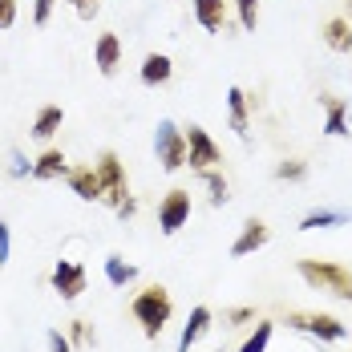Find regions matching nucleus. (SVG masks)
<instances>
[{"label": "nucleus", "instance_id": "nucleus-1", "mask_svg": "<svg viewBox=\"0 0 352 352\" xmlns=\"http://www.w3.org/2000/svg\"><path fill=\"white\" fill-rule=\"evenodd\" d=\"M130 312H134V320L142 324V336H146V340H158L162 328L175 316V300H170V292H166L162 283H146V287L134 292Z\"/></svg>", "mask_w": 352, "mask_h": 352}, {"label": "nucleus", "instance_id": "nucleus-2", "mask_svg": "<svg viewBox=\"0 0 352 352\" xmlns=\"http://www.w3.org/2000/svg\"><path fill=\"white\" fill-rule=\"evenodd\" d=\"M296 272H300V280L308 283V287L328 292V296L352 304V267L336 263V259H300Z\"/></svg>", "mask_w": 352, "mask_h": 352}, {"label": "nucleus", "instance_id": "nucleus-3", "mask_svg": "<svg viewBox=\"0 0 352 352\" xmlns=\"http://www.w3.org/2000/svg\"><path fill=\"white\" fill-rule=\"evenodd\" d=\"M283 324H287V328H296V332L316 336L320 344L349 340V324H344V320H336L332 312H287V320H283Z\"/></svg>", "mask_w": 352, "mask_h": 352}, {"label": "nucleus", "instance_id": "nucleus-4", "mask_svg": "<svg viewBox=\"0 0 352 352\" xmlns=\"http://www.w3.org/2000/svg\"><path fill=\"white\" fill-rule=\"evenodd\" d=\"M154 154H158V162H162L166 175L182 170L186 166V130H178L170 118H162L158 130H154Z\"/></svg>", "mask_w": 352, "mask_h": 352}, {"label": "nucleus", "instance_id": "nucleus-5", "mask_svg": "<svg viewBox=\"0 0 352 352\" xmlns=\"http://www.w3.org/2000/svg\"><path fill=\"white\" fill-rule=\"evenodd\" d=\"M94 166H98L102 190H106V199H102V203H106L109 211H118V207L130 199V182H126V166H122V158H118L113 150H102Z\"/></svg>", "mask_w": 352, "mask_h": 352}, {"label": "nucleus", "instance_id": "nucleus-6", "mask_svg": "<svg viewBox=\"0 0 352 352\" xmlns=\"http://www.w3.org/2000/svg\"><path fill=\"white\" fill-rule=\"evenodd\" d=\"M186 166H190L195 175L223 166V150H219V142H214L203 126H186Z\"/></svg>", "mask_w": 352, "mask_h": 352}, {"label": "nucleus", "instance_id": "nucleus-7", "mask_svg": "<svg viewBox=\"0 0 352 352\" xmlns=\"http://www.w3.org/2000/svg\"><path fill=\"white\" fill-rule=\"evenodd\" d=\"M186 223H190V190L175 186V190H166V199L158 203V231H162V235H178Z\"/></svg>", "mask_w": 352, "mask_h": 352}, {"label": "nucleus", "instance_id": "nucleus-8", "mask_svg": "<svg viewBox=\"0 0 352 352\" xmlns=\"http://www.w3.org/2000/svg\"><path fill=\"white\" fill-rule=\"evenodd\" d=\"M53 292L61 296V300H77L81 292H85V267L81 263H73V259H57V267H53Z\"/></svg>", "mask_w": 352, "mask_h": 352}, {"label": "nucleus", "instance_id": "nucleus-9", "mask_svg": "<svg viewBox=\"0 0 352 352\" xmlns=\"http://www.w3.org/2000/svg\"><path fill=\"white\" fill-rule=\"evenodd\" d=\"M65 182H69V190L81 199V203H102V199H106L102 178H98V166H94V162H89V166H69Z\"/></svg>", "mask_w": 352, "mask_h": 352}, {"label": "nucleus", "instance_id": "nucleus-10", "mask_svg": "<svg viewBox=\"0 0 352 352\" xmlns=\"http://www.w3.org/2000/svg\"><path fill=\"white\" fill-rule=\"evenodd\" d=\"M214 324V312L207 308V304H199V308H190V316H186V324H182V332H178V352H190L207 332H211Z\"/></svg>", "mask_w": 352, "mask_h": 352}, {"label": "nucleus", "instance_id": "nucleus-11", "mask_svg": "<svg viewBox=\"0 0 352 352\" xmlns=\"http://www.w3.org/2000/svg\"><path fill=\"white\" fill-rule=\"evenodd\" d=\"M267 239H272V227H267L263 219L251 214V219L243 223V231H239V239L231 243V255H235V259H247V255H255L259 247L267 243Z\"/></svg>", "mask_w": 352, "mask_h": 352}, {"label": "nucleus", "instance_id": "nucleus-12", "mask_svg": "<svg viewBox=\"0 0 352 352\" xmlns=\"http://www.w3.org/2000/svg\"><path fill=\"white\" fill-rule=\"evenodd\" d=\"M195 21L207 33H227L231 29V4L227 0H195Z\"/></svg>", "mask_w": 352, "mask_h": 352}, {"label": "nucleus", "instance_id": "nucleus-13", "mask_svg": "<svg viewBox=\"0 0 352 352\" xmlns=\"http://www.w3.org/2000/svg\"><path fill=\"white\" fill-rule=\"evenodd\" d=\"M94 65H98L102 77H113L122 69V41H118V33H102L94 41Z\"/></svg>", "mask_w": 352, "mask_h": 352}, {"label": "nucleus", "instance_id": "nucleus-14", "mask_svg": "<svg viewBox=\"0 0 352 352\" xmlns=\"http://www.w3.org/2000/svg\"><path fill=\"white\" fill-rule=\"evenodd\" d=\"M65 175H69V158H65V150L45 146V150L36 154V162H33V178L36 182H53V178H65Z\"/></svg>", "mask_w": 352, "mask_h": 352}, {"label": "nucleus", "instance_id": "nucleus-15", "mask_svg": "<svg viewBox=\"0 0 352 352\" xmlns=\"http://www.w3.org/2000/svg\"><path fill=\"white\" fill-rule=\"evenodd\" d=\"M247 113H251V98H247L239 85H231V89H227V118H231V130L243 142H251V118H247Z\"/></svg>", "mask_w": 352, "mask_h": 352}, {"label": "nucleus", "instance_id": "nucleus-16", "mask_svg": "<svg viewBox=\"0 0 352 352\" xmlns=\"http://www.w3.org/2000/svg\"><path fill=\"white\" fill-rule=\"evenodd\" d=\"M320 41L332 49V53H352V21L349 16H328L320 25Z\"/></svg>", "mask_w": 352, "mask_h": 352}, {"label": "nucleus", "instance_id": "nucleus-17", "mask_svg": "<svg viewBox=\"0 0 352 352\" xmlns=\"http://www.w3.org/2000/svg\"><path fill=\"white\" fill-rule=\"evenodd\" d=\"M324 106V134L328 138H349V102L344 98H320Z\"/></svg>", "mask_w": 352, "mask_h": 352}, {"label": "nucleus", "instance_id": "nucleus-18", "mask_svg": "<svg viewBox=\"0 0 352 352\" xmlns=\"http://www.w3.org/2000/svg\"><path fill=\"white\" fill-rule=\"evenodd\" d=\"M170 77H175V61H170L166 53H146V61H142V85L158 89V85H166Z\"/></svg>", "mask_w": 352, "mask_h": 352}, {"label": "nucleus", "instance_id": "nucleus-19", "mask_svg": "<svg viewBox=\"0 0 352 352\" xmlns=\"http://www.w3.org/2000/svg\"><path fill=\"white\" fill-rule=\"evenodd\" d=\"M352 214L340 211V207H316L300 219V231H320V227H349Z\"/></svg>", "mask_w": 352, "mask_h": 352}, {"label": "nucleus", "instance_id": "nucleus-20", "mask_svg": "<svg viewBox=\"0 0 352 352\" xmlns=\"http://www.w3.org/2000/svg\"><path fill=\"white\" fill-rule=\"evenodd\" d=\"M61 122H65V109H61V106H41V109H36V118H33V130H29V134H33L36 142H49L57 130H61Z\"/></svg>", "mask_w": 352, "mask_h": 352}, {"label": "nucleus", "instance_id": "nucleus-21", "mask_svg": "<svg viewBox=\"0 0 352 352\" xmlns=\"http://www.w3.org/2000/svg\"><path fill=\"white\" fill-rule=\"evenodd\" d=\"M199 182L207 186V199H211V207H227V178H223V170L214 166V170H199Z\"/></svg>", "mask_w": 352, "mask_h": 352}, {"label": "nucleus", "instance_id": "nucleus-22", "mask_svg": "<svg viewBox=\"0 0 352 352\" xmlns=\"http://www.w3.org/2000/svg\"><path fill=\"white\" fill-rule=\"evenodd\" d=\"M106 280L113 283V287H126V283L138 280V267H134V263H126L122 255H106Z\"/></svg>", "mask_w": 352, "mask_h": 352}, {"label": "nucleus", "instance_id": "nucleus-23", "mask_svg": "<svg viewBox=\"0 0 352 352\" xmlns=\"http://www.w3.org/2000/svg\"><path fill=\"white\" fill-rule=\"evenodd\" d=\"M272 332H276V324L259 316V320H255V332L243 340V349H239V352H267V344H272Z\"/></svg>", "mask_w": 352, "mask_h": 352}, {"label": "nucleus", "instance_id": "nucleus-24", "mask_svg": "<svg viewBox=\"0 0 352 352\" xmlns=\"http://www.w3.org/2000/svg\"><path fill=\"white\" fill-rule=\"evenodd\" d=\"M69 340H73V349H94L98 344V332H94L89 320H69Z\"/></svg>", "mask_w": 352, "mask_h": 352}, {"label": "nucleus", "instance_id": "nucleus-25", "mask_svg": "<svg viewBox=\"0 0 352 352\" xmlns=\"http://www.w3.org/2000/svg\"><path fill=\"white\" fill-rule=\"evenodd\" d=\"M276 178L280 182H304L308 178V162L304 158H283L280 166H276Z\"/></svg>", "mask_w": 352, "mask_h": 352}, {"label": "nucleus", "instance_id": "nucleus-26", "mask_svg": "<svg viewBox=\"0 0 352 352\" xmlns=\"http://www.w3.org/2000/svg\"><path fill=\"white\" fill-rule=\"evenodd\" d=\"M259 312L251 308V304H239V308H227L223 312V328H243V324H255Z\"/></svg>", "mask_w": 352, "mask_h": 352}, {"label": "nucleus", "instance_id": "nucleus-27", "mask_svg": "<svg viewBox=\"0 0 352 352\" xmlns=\"http://www.w3.org/2000/svg\"><path fill=\"white\" fill-rule=\"evenodd\" d=\"M235 12H239V25H243L247 33H255V25H259V0H235Z\"/></svg>", "mask_w": 352, "mask_h": 352}, {"label": "nucleus", "instance_id": "nucleus-28", "mask_svg": "<svg viewBox=\"0 0 352 352\" xmlns=\"http://www.w3.org/2000/svg\"><path fill=\"white\" fill-rule=\"evenodd\" d=\"M45 340H49V352H77L73 349V340H69V332H61V328H49Z\"/></svg>", "mask_w": 352, "mask_h": 352}, {"label": "nucleus", "instance_id": "nucleus-29", "mask_svg": "<svg viewBox=\"0 0 352 352\" xmlns=\"http://www.w3.org/2000/svg\"><path fill=\"white\" fill-rule=\"evenodd\" d=\"M8 175L12 178H29L33 175V162H29L21 150H12V154H8Z\"/></svg>", "mask_w": 352, "mask_h": 352}, {"label": "nucleus", "instance_id": "nucleus-30", "mask_svg": "<svg viewBox=\"0 0 352 352\" xmlns=\"http://www.w3.org/2000/svg\"><path fill=\"white\" fill-rule=\"evenodd\" d=\"M73 4V12L81 16V21H94L98 12H102V0H69Z\"/></svg>", "mask_w": 352, "mask_h": 352}, {"label": "nucleus", "instance_id": "nucleus-31", "mask_svg": "<svg viewBox=\"0 0 352 352\" xmlns=\"http://www.w3.org/2000/svg\"><path fill=\"white\" fill-rule=\"evenodd\" d=\"M8 255H12V231H8V223L0 219V267L8 263Z\"/></svg>", "mask_w": 352, "mask_h": 352}, {"label": "nucleus", "instance_id": "nucleus-32", "mask_svg": "<svg viewBox=\"0 0 352 352\" xmlns=\"http://www.w3.org/2000/svg\"><path fill=\"white\" fill-rule=\"evenodd\" d=\"M53 4H57V0H36V4H33V25H49Z\"/></svg>", "mask_w": 352, "mask_h": 352}, {"label": "nucleus", "instance_id": "nucleus-33", "mask_svg": "<svg viewBox=\"0 0 352 352\" xmlns=\"http://www.w3.org/2000/svg\"><path fill=\"white\" fill-rule=\"evenodd\" d=\"M16 25V0H0V29Z\"/></svg>", "mask_w": 352, "mask_h": 352}, {"label": "nucleus", "instance_id": "nucleus-34", "mask_svg": "<svg viewBox=\"0 0 352 352\" xmlns=\"http://www.w3.org/2000/svg\"><path fill=\"white\" fill-rule=\"evenodd\" d=\"M134 211H138V199H134V195H130V199H126V203H122V207H118V219H134Z\"/></svg>", "mask_w": 352, "mask_h": 352}, {"label": "nucleus", "instance_id": "nucleus-35", "mask_svg": "<svg viewBox=\"0 0 352 352\" xmlns=\"http://www.w3.org/2000/svg\"><path fill=\"white\" fill-rule=\"evenodd\" d=\"M344 16L352 21V0H344Z\"/></svg>", "mask_w": 352, "mask_h": 352}]
</instances>
